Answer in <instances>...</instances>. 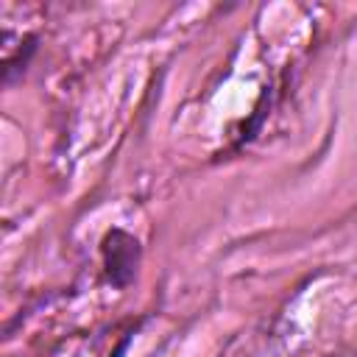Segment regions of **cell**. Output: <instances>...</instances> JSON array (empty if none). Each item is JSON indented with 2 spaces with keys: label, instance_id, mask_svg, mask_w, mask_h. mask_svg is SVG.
I'll return each mask as SVG.
<instances>
[{
  "label": "cell",
  "instance_id": "1",
  "mask_svg": "<svg viewBox=\"0 0 357 357\" xmlns=\"http://www.w3.org/2000/svg\"><path fill=\"white\" fill-rule=\"evenodd\" d=\"M103 254H106V268H109V279L114 284H126L131 276H134V265H137V257H139V245L131 234L114 229L109 237H106V245H103Z\"/></svg>",
  "mask_w": 357,
  "mask_h": 357
}]
</instances>
